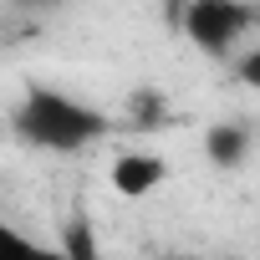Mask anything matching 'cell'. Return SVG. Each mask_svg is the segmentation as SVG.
Listing matches in <instances>:
<instances>
[{"instance_id": "6da1fadb", "label": "cell", "mask_w": 260, "mask_h": 260, "mask_svg": "<svg viewBox=\"0 0 260 260\" xmlns=\"http://www.w3.org/2000/svg\"><path fill=\"white\" fill-rule=\"evenodd\" d=\"M11 133L26 148H41V153H82V148H92L112 133V117L102 107L61 92V87L26 82L21 102L11 107Z\"/></svg>"}, {"instance_id": "7a4b0ae2", "label": "cell", "mask_w": 260, "mask_h": 260, "mask_svg": "<svg viewBox=\"0 0 260 260\" xmlns=\"http://www.w3.org/2000/svg\"><path fill=\"white\" fill-rule=\"evenodd\" d=\"M255 6L250 0H189L184 6V36L204 51V56H214V61H224L250 31H255Z\"/></svg>"}, {"instance_id": "3957f363", "label": "cell", "mask_w": 260, "mask_h": 260, "mask_svg": "<svg viewBox=\"0 0 260 260\" xmlns=\"http://www.w3.org/2000/svg\"><path fill=\"white\" fill-rule=\"evenodd\" d=\"M107 184L122 199H148L169 184V164H164V153H148V148H122L107 164Z\"/></svg>"}, {"instance_id": "277c9868", "label": "cell", "mask_w": 260, "mask_h": 260, "mask_svg": "<svg viewBox=\"0 0 260 260\" xmlns=\"http://www.w3.org/2000/svg\"><path fill=\"white\" fill-rule=\"evenodd\" d=\"M250 148H255V133H250L245 122H214L209 133H204V158L214 169H245Z\"/></svg>"}, {"instance_id": "5b68a950", "label": "cell", "mask_w": 260, "mask_h": 260, "mask_svg": "<svg viewBox=\"0 0 260 260\" xmlns=\"http://www.w3.org/2000/svg\"><path fill=\"white\" fill-rule=\"evenodd\" d=\"M127 127H138V133H153V127H164L169 122V97L158 92V87H133L127 92Z\"/></svg>"}, {"instance_id": "8992f818", "label": "cell", "mask_w": 260, "mask_h": 260, "mask_svg": "<svg viewBox=\"0 0 260 260\" xmlns=\"http://www.w3.org/2000/svg\"><path fill=\"white\" fill-rule=\"evenodd\" d=\"M0 260H72L67 250H51V245H41V240H31L21 224H11V219H0Z\"/></svg>"}, {"instance_id": "52a82bcc", "label": "cell", "mask_w": 260, "mask_h": 260, "mask_svg": "<svg viewBox=\"0 0 260 260\" xmlns=\"http://www.w3.org/2000/svg\"><path fill=\"white\" fill-rule=\"evenodd\" d=\"M235 77H240V87H250V92H260V46H250L240 61H235Z\"/></svg>"}, {"instance_id": "ba28073f", "label": "cell", "mask_w": 260, "mask_h": 260, "mask_svg": "<svg viewBox=\"0 0 260 260\" xmlns=\"http://www.w3.org/2000/svg\"><path fill=\"white\" fill-rule=\"evenodd\" d=\"M11 11H21V16H51V11H61L67 0H6Z\"/></svg>"}]
</instances>
